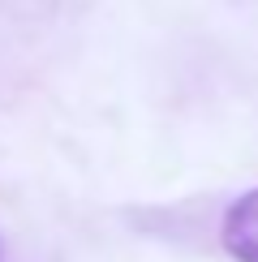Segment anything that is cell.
Masks as SVG:
<instances>
[{
	"mask_svg": "<svg viewBox=\"0 0 258 262\" xmlns=\"http://www.w3.org/2000/svg\"><path fill=\"white\" fill-rule=\"evenodd\" d=\"M220 241L228 249V258L236 262H258V189L241 193L228 215H224V228H220Z\"/></svg>",
	"mask_w": 258,
	"mask_h": 262,
	"instance_id": "1",
	"label": "cell"
}]
</instances>
